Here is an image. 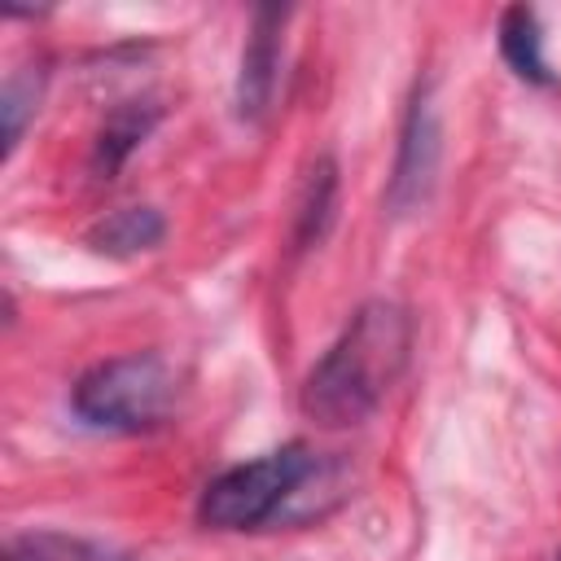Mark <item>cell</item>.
Segmentation results:
<instances>
[{"instance_id": "cell-8", "label": "cell", "mask_w": 561, "mask_h": 561, "mask_svg": "<svg viewBox=\"0 0 561 561\" xmlns=\"http://www.w3.org/2000/svg\"><path fill=\"white\" fill-rule=\"evenodd\" d=\"M333 206H337V162L329 153H320L302 180L298 193V210H294V250H311L324 241L329 224H333Z\"/></svg>"}, {"instance_id": "cell-9", "label": "cell", "mask_w": 561, "mask_h": 561, "mask_svg": "<svg viewBox=\"0 0 561 561\" xmlns=\"http://www.w3.org/2000/svg\"><path fill=\"white\" fill-rule=\"evenodd\" d=\"M500 53L513 66L517 79L526 83H552L548 57H543V26L535 18V9L526 4H508L500 13Z\"/></svg>"}, {"instance_id": "cell-11", "label": "cell", "mask_w": 561, "mask_h": 561, "mask_svg": "<svg viewBox=\"0 0 561 561\" xmlns=\"http://www.w3.org/2000/svg\"><path fill=\"white\" fill-rule=\"evenodd\" d=\"M4 561H48V557H39L35 543H9L4 548Z\"/></svg>"}, {"instance_id": "cell-7", "label": "cell", "mask_w": 561, "mask_h": 561, "mask_svg": "<svg viewBox=\"0 0 561 561\" xmlns=\"http://www.w3.org/2000/svg\"><path fill=\"white\" fill-rule=\"evenodd\" d=\"M167 237V219L153 206H123L88 228V245L110 259H131L145 250H158Z\"/></svg>"}, {"instance_id": "cell-1", "label": "cell", "mask_w": 561, "mask_h": 561, "mask_svg": "<svg viewBox=\"0 0 561 561\" xmlns=\"http://www.w3.org/2000/svg\"><path fill=\"white\" fill-rule=\"evenodd\" d=\"M412 355V311L390 298H368L355 307L337 342L316 359L302 381V412L324 430L359 425L377 412L386 390L399 381Z\"/></svg>"}, {"instance_id": "cell-6", "label": "cell", "mask_w": 561, "mask_h": 561, "mask_svg": "<svg viewBox=\"0 0 561 561\" xmlns=\"http://www.w3.org/2000/svg\"><path fill=\"white\" fill-rule=\"evenodd\" d=\"M158 114L162 110L153 101H127V105L110 110L96 131V145H92V171L101 180H110L136 153V145H145V136L158 127Z\"/></svg>"}, {"instance_id": "cell-5", "label": "cell", "mask_w": 561, "mask_h": 561, "mask_svg": "<svg viewBox=\"0 0 561 561\" xmlns=\"http://www.w3.org/2000/svg\"><path fill=\"white\" fill-rule=\"evenodd\" d=\"M285 18H289V9H280V4H259L250 13V35L241 48V70H237V118H245V123H259L272 105Z\"/></svg>"}, {"instance_id": "cell-3", "label": "cell", "mask_w": 561, "mask_h": 561, "mask_svg": "<svg viewBox=\"0 0 561 561\" xmlns=\"http://www.w3.org/2000/svg\"><path fill=\"white\" fill-rule=\"evenodd\" d=\"M316 473V456L302 443H285L259 460L232 465L206 482L197 500V522L210 530H254L263 526L307 478Z\"/></svg>"}, {"instance_id": "cell-10", "label": "cell", "mask_w": 561, "mask_h": 561, "mask_svg": "<svg viewBox=\"0 0 561 561\" xmlns=\"http://www.w3.org/2000/svg\"><path fill=\"white\" fill-rule=\"evenodd\" d=\"M35 101H39V75L31 70H18L9 75L4 92H0V118H4V158L18 149L22 131H26V118L35 114Z\"/></svg>"}, {"instance_id": "cell-12", "label": "cell", "mask_w": 561, "mask_h": 561, "mask_svg": "<svg viewBox=\"0 0 561 561\" xmlns=\"http://www.w3.org/2000/svg\"><path fill=\"white\" fill-rule=\"evenodd\" d=\"M557 561H561V557H557Z\"/></svg>"}, {"instance_id": "cell-2", "label": "cell", "mask_w": 561, "mask_h": 561, "mask_svg": "<svg viewBox=\"0 0 561 561\" xmlns=\"http://www.w3.org/2000/svg\"><path fill=\"white\" fill-rule=\"evenodd\" d=\"M70 408L92 430H114V434L158 430L175 408V368L158 351L101 359L75 381Z\"/></svg>"}, {"instance_id": "cell-4", "label": "cell", "mask_w": 561, "mask_h": 561, "mask_svg": "<svg viewBox=\"0 0 561 561\" xmlns=\"http://www.w3.org/2000/svg\"><path fill=\"white\" fill-rule=\"evenodd\" d=\"M438 153H443V127H438V105L430 83H421L408 101L403 127H399V153H394V175L386 188V202L394 215L416 210L438 175Z\"/></svg>"}]
</instances>
